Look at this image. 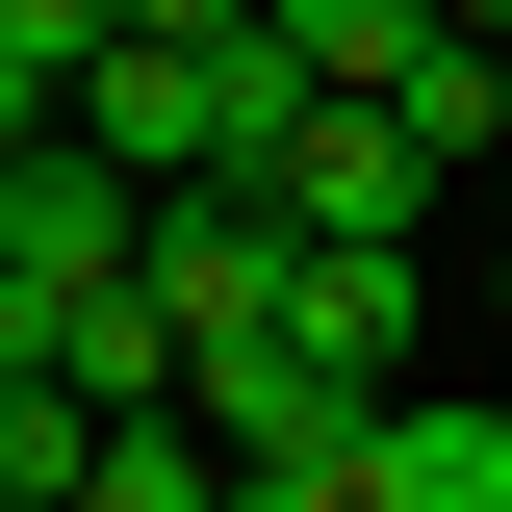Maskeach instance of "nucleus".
Listing matches in <instances>:
<instances>
[{"mask_svg": "<svg viewBox=\"0 0 512 512\" xmlns=\"http://www.w3.org/2000/svg\"><path fill=\"white\" fill-rule=\"evenodd\" d=\"M256 205H282V231H308V256H436V154H410V103H308V128H282V180H256Z\"/></svg>", "mask_w": 512, "mask_h": 512, "instance_id": "f257e3e1", "label": "nucleus"}, {"mask_svg": "<svg viewBox=\"0 0 512 512\" xmlns=\"http://www.w3.org/2000/svg\"><path fill=\"white\" fill-rule=\"evenodd\" d=\"M128 282L180 308V359H231V333H282V282H308V231H282V205H256V180H180V205H154V256H128Z\"/></svg>", "mask_w": 512, "mask_h": 512, "instance_id": "f03ea898", "label": "nucleus"}, {"mask_svg": "<svg viewBox=\"0 0 512 512\" xmlns=\"http://www.w3.org/2000/svg\"><path fill=\"white\" fill-rule=\"evenodd\" d=\"M128 256H154V180H128L103 128H52V154L0 180V282H128Z\"/></svg>", "mask_w": 512, "mask_h": 512, "instance_id": "7ed1b4c3", "label": "nucleus"}, {"mask_svg": "<svg viewBox=\"0 0 512 512\" xmlns=\"http://www.w3.org/2000/svg\"><path fill=\"white\" fill-rule=\"evenodd\" d=\"M359 512H512V410L487 384H410V410L359 436Z\"/></svg>", "mask_w": 512, "mask_h": 512, "instance_id": "20e7f679", "label": "nucleus"}, {"mask_svg": "<svg viewBox=\"0 0 512 512\" xmlns=\"http://www.w3.org/2000/svg\"><path fill=\"white\" fill-rule=\"evenodd\" d=\"M410 308H436V256H308V282H282V333L359 359V384H410Z\"/></svg>", "mask_w": 512, "mask_h": 512, "instance_id": "39448f33", "label": "nucleus"}, {"mask_svg": "<svg viewBox=\"0 0 512 512\" xmlns=\"http://www.w3.org/2000/svg\"><path fill=\"white\" fill-rule=\"evenodd\" d=\"M282 52H308L333 103H410V77H436L461 26H436V0H282Z\"/></svg>", "mask_w": 512, "mask_h": 512, "instance_id": "423d86ee", "label": "nucleus"}, {"mask_svg": "<svg viewBox=\"0 0 512 512\" xmlns=\"http://www.w3.org/2000/svg\"><path fill=\"white\" fill-rule=\"evenodd\" d=\"M77 512H231V436H205V410H103Z\"/></svg>", "mask_w": 512, "mask_h": 512, "instance_id": "0eeeda50", "label": "nucleus"}, {"mask_svg": "<svg viewBox=\"0 0 512 512\" xmlns=\"http://www.w3.org/2000/svg\"><path fill=\"white\" fill-rule=\"evenodd\" d=\"M0 52H26V77H52V103H77V77L128 52V0H0Z\"/></svg>", "mask_w": 512, "mask_h": 512, "instance_id": "6e6552de", "label": "nucleus"}, {"mask_svg": "<svg viewBox=\"0 0 512 512\" xmlns=\"http://www.w3.org/2000/svg\"><path fill=\"white\" fill-rule=\"evenodd\" d=\"M52 128H77V103H52V77H26V52H0V180H26V154H52Z\"/></svg>", "mask_w": 512, "mask_h": 512, "instance_id": "1a4fd4ad", "label": "nucleus"}, {"mask_svg": "<svg viewBox=\"0 0 512 512\" xmlns=\"http://www.w3.org/2000/svg\"><path fill=\"white\" fill-rule=\"evenodd\" d=\"M128 26H180V52H231V26H282V0H128Z\"/></svg>", "mask_w": 512, "mask_h": 512, "instance_id": "9d476101", "label": "nucleus"}, {"mask_svg": "<svg viewBox=\"0 0 512 512\" xmlns=\"http://www.w3.org/2000/svg\"><path fill=\"white\" fill-rule=\"evenodd\" d=\"M436 26H461V52H512V0H436Z\"/></svg>", "mask_w": 512, "mask_h": 512, "instance_id": "9b49d317", "label": "nucleus"}, {"mask_svg": "<svg viewBox=\"0 0 512 512\" xmlns=\"http://www.w3.org/2000/svg\"><path fill=\"white\" fill-rule=\"evenodd\" d=\"M487 282H512V154H487Z\"/></svg>", "mask_w": 512, "mask_h": 512, "instance_id": "f8f14e48", "label": "nucleus"}, {"mask_svg": "<svg viewBox=\"0 0 512 512\" xmlns=\"http://www.w3.org/2000/svg\"><path fill=\"white\" fill-rule=\"evenodd\" d=\"M0 512H52V487H0Z\"/></svg>", "mask_w": 512, "mask_h": 512, "instance_id": "ddd939ff", "label": "nucleus"}]
</instances>
